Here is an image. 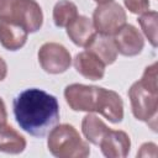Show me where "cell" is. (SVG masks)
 Listing matches in <instances>:
<instances>
[{
	"label": "cell",
	"mask_w": 158,
	"mask_h": 158,
	"mask_svg": "<svg viewBox=\"0 0 158 158\" xmlns=\"http://www.w3.org/2000/svg\"><path fill=\"white\" fill-rule=\"evenodd\" d=\"M17 125L35 137H44L59 121V104L54 95L31 88L21 91L12 102Z\"/></svg>",
	"instance_id": "obj_1"
},
{
	"label": "cell",
	"mask_w": 158,
	"mask_h": 158,
	"mask_svg": "<svg viewBox=\"0 0 158 158\" xmlns=\"http://www.w3.org/2000/svg\"><path fill=\"white\" fill-rule=\"evenodd\" d=\"M128 99L133 116L151 126L157 127L158 111V86H157V63L148 65L142 78L135 81L128 89Z\"/></svg>",
	"instance_id": "obj_2"
},
{
	"label": "cell",
	"mask_w": 158,
	"mask_h": 158,
	"mask_svg": "<svg viewBox=\"0 0 158 158\" xmlns=\"http://www.w3.org/2000/svg\"><path fill=\"white\" fill-rule=\"evenodd\" d=\"M47 147L57 158H85L90 154L89 143L69 123L57 125L49 131Z\"/></svg>",
	"instance_id": "obj_3"
},
{
	"label": "cell",
	"mask_w": 158,
	"mask_h": 158,
	"mask_svg": "<svg viewBox=\"0 0 158 158\" xmlns=\"http://www.w3.org/2000/svg\"><path fill=\"white\" fill-rule=\"evenodd\" d=\"M0 20L33 33L43 25V12L36 0H0Z\"/></svg>",
	"instance_id": "obj_4"
},
{
	"label": "cell",
	"mask_w": 158,
	"mask_h": 158,
	"mask_svg": "<svg viewBox=\"0 0 158 158\" xmlns=\"http://www.w3.org/2000/svg\"><path fill=\"white\" fill-rule=\"evenodd\" d=\"M104 88L84 84H70L64 89V99L74 111L98 112Z\"/></svg>",
	"instance_id": "obj_5"
},
{
	"label": "cell",
	"mask_w": 158,
	"mask_h": 158,
	"mask_svg": "<svg viewBox=\"0 0 158 158\" xmlns=\"http://www.w3.org/2000/svg\"><path fill=\"white\" fill-rule=\"evenodd\" d=\"M127 16L123 7L115 2L99 4L93 12V25L98 33L114 36L125 23Z\"/></svg>",
	"instance_id": "obj_6"
},
{
	"label": "cell",
	"mask_w": 158,
	"mask_h": 158,
	"mask_svg": "<svg viewBox=\"0 0 158 158\" xmlns=\"http://www.w3.org/2000/svg\"><path fill=\"white\" fill-rule=\"evenodd\" d=\"M41 68L48 74H60L69 69L72 64L70 52L60 43L46 42L37 53Z\"/></svg>",
	"instance_id": "obj_7"
},
{
	"label": "cell",
	"mask_w": 158,
	"mask_h": 158,
	"mask_svg": "<svg viewBox=\"0 0 158 158\" xmlns=\"http://www.w3.org/2000/svg\"><path fill=\"white\" fill-rule=\"evenodd\" d=\"M114 42L117 53L125 57H135L139 54L144 47L143 36L133 25L130 23H125L114 35Z\"/></svg>",
	"instance_id": "obj_8"
},
{
	"label": "cell",
	"mask_w": 158,
	"mask_h": 158,
	"mask_svg": "<svg viewBox=\"0 0 158 158\" xmlns=\"http://www.w3.org/2000/svg\"><path fill=\"white\" fill-rule=\"evenodd\" d=\"M101 153L107 158H125L131 149L130 136L121 130H109L99 143Z\"/></svg>",
	"instance_id": "obj_9"
},
{
	"label": "cell",
	"mask_w": 158,
	"mask_h": 158,
	"mask_svg": "<svg viewBox=\"0 0 158 158\" xmlns=\"http://www.w3.org/2000/svg\"><path fill=\"white\" fill-rule=\"evenodd\" d=\"M73 64L75 70L89 80H101L105 75L106 65L99 57L89 51L78 53L74 58Z\"/></svg>",
	"instance_id": "obj_10"
},
{
	"label": "cell",
	"mask_w": 158,
	"mask_h": 158,
	"mask_svg": "<svg viewBox=\"0 0 158 158\" xmlns=\"http://www.w3.org/2000/svg\"><path fill=\"white\" fill-rule=\"evenodd\" d=\"M67 35L69 40L78 47H86L96 33L93 21L83 15H78L72 22L68 23Z\"/></svg>",
	"instance_id": "obj_11"
},
{
	"label": "cell",
	"mask_w": 158,
	"mask_h": 158,
	"mask_svg": "<svg viewBox=\"0 0 158 158\" xmlns=\"http://www.w3.org/2000/svg\"><path fill=\"white\" fill-rule=\"evenodd\" d=\"M28 32L15 23L0 20V44L7 51L22 48L27 41Z\"/></svg>",
	"instance_id": "obj_12"
},
{
	"label": "cell",
	"mask_w": 158,
	"mask_h": 158,
	"mask_svg": "<svg viewBox=\"0 0 158 158\" xmlns=\"http://www.w3.org/2000/svg\"><path fill=\"white\" fill-rule=\"evenodd\" d=\"M99 114L112 123L121 122L123 118V101L121 96L116 91L104 88Z\"/></svg>",
	"instance_id": "obj_13"
},
{
	"label": "cell",
	"mask_w": 158,
	"mask_h": 158,
	"mask_svg": "<svg viewBox=\"0 0 158 158\" xmlns=\"http://www.w3.org/2000/svg\"><path fill=\"white\" fill-rule=\"evenodd\" d=\"M85 49L99 57L105 65H110L117 59V49L111 36L95 33V36L85 47Z\"/></svg>",
	"instance_id": "obj_14"
},
{
	"label": "cell",
	"mask_w": 158,
	"mask_h": 158,
	"mask_svg": "<svg viewBox=\"0 0 158 158\" xmlns=\"http://www.w3.org/2000/svg\"><path fill=\"white\" fill-rule=\"evenodd\" d=\"M26 144V138L14 127L6 123L0 125V152L19 154L25 151Z\"/></svg>",
	"instance_id": "obj_15"
},
{
	"label": "cell",
	"mask_w": 158,
	"mask_h": 158,
	"mask_svg": "<svg viewBox=\"0 0 158 158\" xmlns=\"http://www.w3.org/2000/svg\"><path fill=\"white\" fill-rule=\"evenodd\" d=\"M109 130H110V127H107L106 123L101 118H99L98 116H95L90 112L83 117L81 132H83L84 137L86 138V141L95 146H99L100 141L109 132Z\"/></svg>",
	"instance_id": "obj_16"
},
{
	"label": "cell",
	"mask_w": 158,
	"mask_h": 158,
	"mask_svg": "<svg viewBox=\"0 0 158 158\" xmlns=\"http://www.w3.org/2000/svg\"><path fill=\"white\" fill-rule=\"evenodd\" d=\"M53 22L57 27H67L78 16V7L69 0H59L53 7Z\"/></svg>",
	"instance_id": "obj_17"
},
{
	"label": "cell",
	"mask_w": 158,
	"mask_h": 158,
	"mask_svg": "<svg viewBox=\"0 0 158 158\" xmlns=\"http://www.w3.org/2000/svg\"><path fill=\"white\" fill-rule=\"evenodd\" d=\"M138 23L153 47H157V11H146L138 17Z\"/></svg>",
	"instance_id": "obj_18"
},
{
	"label": "cell",
	"mask_w": 158,
	"mask_h": 158,
	"mask_svg": "<svg viewBox=\"0 0 158 158\" xmlns=\"http://www.w3.org/2000/svg\"><path fill=\"white\" fill-rule=\"evenodd\" d=\"M123 2L125 6L128 9V11L135 15H139L148 11L151 5L149 0H123Z\"/></svg>",
	"instance_id": "obj_19"
},
{
	"label": "cell",
	"mask_w": 158,
	"mask_h": 158,
	"mask_svg": "<svg viewBox=\"0 0 158 158\" xmlns=\"http://www.w3.org/2000/svg\"><path fill=\"white\" fill-rule=\"evenodd\" d=\"M7 120V111H6V106L4 100L0 98V125L1 123H6Z\"/></svg>",
	"instance_id": "obj_20"
},
{
	"label": "cell",
	"mask_w": 158,
	"mask_h": 158,
	"mask_svg": "<svg viewBox=\"0 0 158 158\" xmlns=\"http://www.w3.org/2000/svg\"><path fill=\"white\" fill-rule=\"evenodd\" d=\"M7 75V64L6 62L0 57V81H2Z\"/></svg>",
	"instance_id": "obj_21"
},
{
	"label": "cell",
	"mask_w": 158,
	"mask_h": 158,
	"mask_svg": "<svg viewBox=\"0 0 158 158\" xmlns=\"http://www.w3.org/2000/svg\"><path fill=\"white\" fill-rule=\"evenodd\" d=\"M95 2L98 4H105V2H110V1H114V0H94Z\"/></svg>",
	"instance_id": "obj_22"
}]
</instances>
